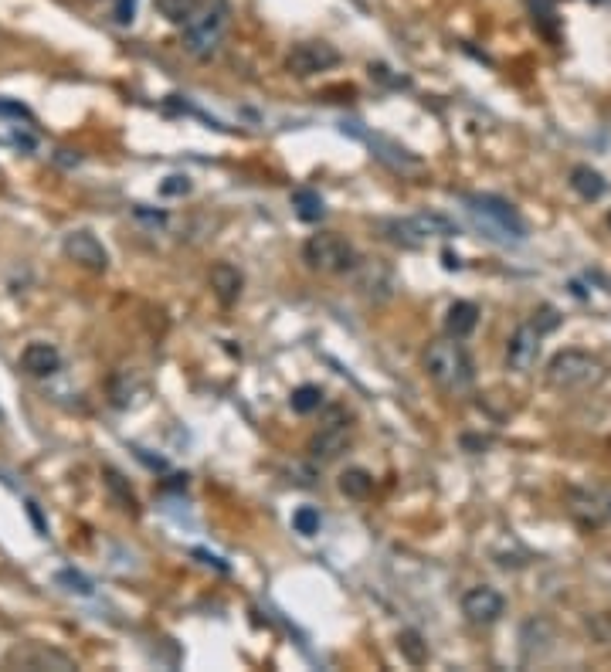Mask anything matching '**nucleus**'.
<instances>
[{
  "instance_id": "obj_1",
  "label": "nucleus",
  "mask_w": 611,
  "mask_h": 672,
  "mask_svg": "<svg viewBox=\"0 0 611 672\" xmlns=\"http://www.w3.org/2000/svg\"><path fill=\"white\" fill-rule=\"evenodd\" d=\"M425 374L445 394H466L476 384V360L462 347V340L445 336V340L428 343L425 350Z\"/></svg>"
},
{
  "instance_id": "obj_2",
  "label": "nucleus",
  "mask_w": 611,
  "mask_h": 672,
  "mask_svg": "<svg viewBox=\"0 0 611 672\" xmlns=\"http://www.w3.org/2000/svg\"><path fill=\"white\" fill-rule=\"evenodd\" d=\"M231 28V4L228 0H204L197 14L184 24V51L197 62H211L225 45Z\"/></svg>"
},
{
  "instance_id": "obj_3",
  "label": "nucleus",
  "mask_w": 611,
  "mask_h": 672,
  "mask_svg": "<svg viewBox=\"0 0 611 672\" xmlns=\"http://www.w3.org/2000/svg\"><path fill=\"white\" fill-rule=\"evenodd\" d=\"M608 377L605 364L584 350H561L547 364V384L557 391H591Z\"/></svg>"
},
{
  "instance_id": "obj_4",
  "label": "nucleus",
  "mask_w": 611,
  "mask_h": 672,
  "mask_svg": "<svg viewBox=\"0 0 611 672\" xmlns=\"http://www.w3.org/2000/svg\"><path fill=\"white\" fill-rule=\"evenodd\" d=\"M462 201H466V208H469L472 218L483 224V228L493 238H503V241H523V238H527V221H523L520 211H516L510 201H503V197H496V194H466Z\"/></svg>"
},
{
  "instance_id": "obj_5",
  "label": "nucleus",
  "mask_w": 611,
  "mask_h": 672,
  "mask_svg": "<svg viewBox=\"0 0 611 672\" xmlns=\"http://www.w3.org/2000/svg\"><path fill=\"white\" fill-rule=\"evenodd\" d=\"M303 262L320 275H347L360 262L357 248L337 231H316L303 245Z\"/></svg>"
},
{
  "instance_id": "obj_6",
  "label": "nucleus",
  "mask_w": 611,
  "mask_h": 672,
  "mask_svg": "<svg viewBox=\"0 0 611 672\" xmlns=\"http://www.w3.org/2000/svg\"><path fill=\"white\" fill-rule=\"evenodd\" d=\"M381 231H384L387 241H394V245H401V248H421L428 238L459 235V228H455L445 214H435V211H421V214H411V218L381 221Z\"/></svg>"
},
{
  "instance_id": "obj_7",
  "label": "nucleus",
  "mask_w": 611,
  "mask_h": 672,
  "mask_svg": "<svg viewBox=\"0 0 611 672\" xmlns=\"http://www.w3.org/2000/svg\"><path fill=\"white\" fill-rule=\"evenodd\" d=\"M354 286L367 303H387L398 289V279L384 258H360L354 265Z\"/></svg>"
},
{
  "instance_id": "obj_8",
  "label": "nucleus",
  "mask_w": 611,
  "mask_h": 672,
  "mask_svg": "<svg viewBox=\"0 0 611 672\" xmlns=\"http://www.w3.org/2000/svg\"><path fill=\"white\" fill-rule=\"evenodd\" d=\"M333 65H340V51L326 45V41H299L286 55V68L296 79H309V75L326 72Z\"/></svg>"
},
{
  "instance_id": "obj_9",
  "label": "nucleus",
  "mask_w": 611,
  "mask_h": 672,
  "mask_svg": "<svg viewBox=\"0 0 611 672\" xmlns=\"http://www.w3.org/2000/svg\"><path fill=\"white\" fill-rule=\"evenodd\" d=\"M62 248H65V255L72 258L75 265H82V269H89V272H106L109 269L106 245H102V241L92 235V231H85V228L68 231L65 241H62Z\"/></svg>"
},
{
  "instance_id": "obj_10",
  "label": "nucleus",
  "mask_w": 611,
  "mask_h": 672,
  "mask_svg": "<svg viewBox=\"0 0 611 672\" xmlns=\"http://www.w3.org/2000/svg\"><path fill=\"white\" fill-rule=\"evenodd\" d=\"M506 598L489 584H479V588H469L462 594V615L469 618L472 625H493L503 618Z\"/></svg>"
},
{
  "instance_id": "obj_11",
  "label": "nucleus",
  "mask_w": 611,
  "mask_h": 672,
  "mask_svg": "<svg viewBox=\"0 0 611 672\" xmlns=\"http://www.w3.org/2000/svg\"><path fill=\"white\" fill-rule=\"evenodd\" d=\"M540 340H544V333L537 330L533 320L516 326V333L510 336V343H506V367L516 370V374H527L540 357Z\"/></svg>"
},
{
  "instance_id": "obj_12",
  "label": "nucleus",
  "mask_w": 611,
  "mask_h": 672,
  "mask_svg": "<svg viewBox=\"0 0 611 672\" xmlns=\"http://www.w3.org/2000/svg\"><path fill=\"white\" fill-rule=\"evenodd\" d=\"M347 445H350V425L333 421V425L320 428V432L309 438V459L326 465V462L340 459V455L347 452Z\"/></svg>"
},
{
  "instance_id": "obj_13",
  "label": "nucleus",
  "mask_w": 611,
  "mask_h": 672,
  "mask_svg": "<svg viewBox=\"0 0 611 672\" xmlns=\"http://www.w3.org/2000/svg\"><path fill=\"white\" fill-rule=\"evenodd\" d=\"M58 367H62V353L51 347V343L34 340L21 350V370L28 377H51L58 374Z\"/></svg>"
},
{
  "instance_id": "obj_14",
  "label": "nucleus",
  "mask_w": 611,
  "mask_h": 672,
  "mask_svg": "<svg viewBox=\"0 0 611 672\" xmlns=\"http://www.w3.org/2000/svg\"><path fill=\"white\" fill-rule=\"evenodd\" d=\"M242 289H245V275L235 269L231 262H218L211 265V292L218 296L221 306H235L238 299H242Z\"/></svg>"
},
{
  "instance_id": "obj_15",
  "label": "nucleus",
  "mask_w": 611,
  "mask_h": 672,
  "mask_svg": "<svg viewBox=\"0 0 611 672\" xmlns=\"http://www.w3.org/2000/svg\"><path fill=\"white\" fill-rule=\"evenodd\" d=\"M476 326H479V306L469 303V299L452 303L449 313H445V333L455 336V340H466V336H472Z\"/></svg>"
},
{
  "instance_id": "obj_16",
  "label": "nucleus",
  "mask_w": 611,
  "mask_h": 672,
  "mask_svg": "<svg viewBox=\"0 0 611 672\" xmlns=\"http://www.w3.org/2000/svg\"><path fill=\"white\" fill-rule=\"evenodd\" d=\"M571 187H574V194L584 197V201H598V197H605V191H608L605 177H601L595 167H588V163H581V167L571 170Z\"/></svg>"
},
{
  "instance_id": "obj_17",
  "label": "nucleus",
  "mask_w": 611,
  "mask_h": 672,
  "mask_svg": "<svg viewBox=\"0 0 611 672\" xmlns=\"http://www.w3.org/2000/svg\"><path fill=\"white\" fill-rule=\"evenodd\" d=\"M292 208H296V214L303 221H320L323 214H326V204H323V197L313 191V187H296L292 191Z\"/></svg>"
},
{
  "instance_id": "obj_18",
  "label": "nucleus",
  "mask_w": 611,
  "mask_h": 672,
  "mask_svg": "<svg viewBox=\"0 0 611 672\" xmlns=\"http://www.w3.org/2000/svg\"><path fill=\"white\" fill-rule=\"evenodd\" d=\"M340 493L347 499H367L374 493V476L367 469H347L340 476Z\"/></svg>"
},
{
  "instance_id": "obj_19",
  "label": "nucleus",
  "mask_w": 611,
  "mask_h": 672,
  "mask_svg": "<svg viewBox=\"0 0 611 672\" xmlns=\"http://www.w3.org/2000/svg\"><path fill=\"white\" fill-rule=\"evenodd\" d=\"M398 649H401V656L411 662V666L428 662V642L421 639V632H415V628H404V632L398 635Z\"/></svg>"
},
{
  "instance_id": "obj_20",
  "label": "nucleus",
  "mask_w": 611,
  "mask_h": 672,
  "mask_svg": "<svg viewBox=\"0 0 611 672\" xmlns=\"http://www.w3.org/2000/svg\"><path fill=\"white\" fill-rule=\"evenodd\" d=\"M201 4L204 0H157V11L167 17L170 24H180V28H184V24L197 14V7Z\"/></svg>"
},
{
  "instance_id": "obj_21",
  "label": "nucleus",
  "mask_w": 611,
  "mask_h": 672,
  "mask_svg": "<svg viewBox=\"0 0 611 672\" xmlns=\"http://www.w3.org/2000/svg\"><path fill=\"white\" fill-rule=\"evenodd\" d=\"M289 404H292V411H296V415H313V411L323 408V391L316 384H303V387H296V391H292Z\"/></svg>"
},
{
  "instance_id": "obj_22",
  "label": "nucleus",
  "mask_w": 611,
  "mask_h": 672,
  "mask_svg": "<svg viewBox=\"0 0 611 672\" xmlns=\"http://www.w3.org/2000/svg\"><path fill=\"white\" fill-rule=\"evenodd\" d=\"M21 666H28V669H41V666H58V669H72V659L68 656H58V652H45V649H38L34 656H14Z\"/></svg>"
},
{
  "instance_id": "obj_23",
  "label": "nucleus",
  "mask_w": 611,
  "mask_h": 672,
  "mask_svg": "<svg viewBox=\"0 0 611 672\" xmlns=\"http://www.w3.org/2000/svg\"><path fill=\"white\" fill-rule=\"evenodd\" d=\"M320 510H313V506H299L296 513H292V527L296 533H303V537H313V533H320Z\"/></svg>"
},
{
  "instance_id": "obj_24",
  "label": "nucleus",
  "mask_w": 611,
  "mask_h": 672,
  "mask_svg": "<svg viewBox=\"0 0 611 672\" xmlns=\"http://www.w3.org/2000/svg\"><path fill=\"white\" fill-rule=\"evenodd\" d=\"M106 486L113 489V496L119 499V506H123L126 513H136V496H133V489H126V482H123L119 472L106 469Z\"/></svg>"
},
{
  "instance_id": "obj_25",
  "label": "nucleus",
  "mask_w": 611,
  "mask_h": 672,
  "mask_svg": "<svg viewBox=\"0 0 611 672\" xmlns=\"http://www.w3.org/2000/svg\"><path fill=\"white\" fill-rule=\"evenodd\" d=\"M187 191H191V180H187V177H167V184L160 187V194H170V197L187 194Z\"/></svg>"
},
{
  "instance_id": "obj_26",
  "label": "nucleus",
  "mask_w": 611,
  "mask_h": 672,
  "mask_svg": "<svg viewBox=\"0 0 611 672\" xmlns=\"http://www.w3.org/2000/svg\"><path fill=\"white\" fill-rule=\"evenodd\" d=\"M58 581H68L72 584V588L68 591H79V594H89L92 588H89V581H85V577H79V574H72V571H62L58 574Z\"/></svg>"
},
{
  "instance_id": "obj_27",
  "label": "nucleus",
  "mask_w": 611,
  "mask_h": 672,
  "mask_svg": "<svg viewBox=\"0 0 611 672\" xmlns=\"http://www.w3.org/2000/svg\"><path fill=\"white\" fill-rule=\"evenodd\" d=\"M116 17L119 21H133V0H116Z\"/></svg>"
},
{
  "instance_id": "obj_28",
  "label": "nucleus",
  "mask_w": 611,
  "mask_h": 672,
  "mask_svg": "<svg viewBox=\"0 0 611 672\" xmlns=\"http://www.w3.org/2000/svg\"><path fill=\"white\" fill-rule=\"evenodd\" d=\"M608 224H611V214H608Z\"/></svg>"
},
{
  "instance_id": "obj_29",
  "label": "nucleus",
  "mask_w": 611,
  "mask_h": 672,
  "mask_svg": "<svg viewBox=\"0 0 611 672\" xmlns=\"http://www.w3.org/2000/svg\"><path fill=\"white\" fill-rule=\"evenodd\" d=\"M0 418H4V415H0Z\"/></svg>"
}]
</instances>
